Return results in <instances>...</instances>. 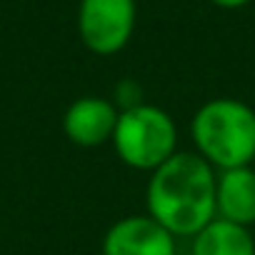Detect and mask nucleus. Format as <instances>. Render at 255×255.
I'll return each mask as SVG.
<instances>
[{
    "label": "nucleus",
    "mask_w": 255,
    "mask_h": 255,
    "mask_svg": "<svg viewBox=\"0 0 255 255\" xmlns=\"http://www.w3.org/2000/svg\"><path fill=\"white\" fill-rule=\"evenodd\" d=\"M193 255H255V235L250 228L213 218L205 228L193 235Z\"/></svg>",
    "instance_id": "obj_8"
},
{
    "label": "nucleus",
    "mask_w": 255,
    "mask_h": 255,
    "mask_svg": "<svg viewBox=\"0 0 255 255\" xmlns=\"http://www.w3.org/2000/svg\"><path fill=\"white\" fill-rule=\"evenodd\" d=\"M218 170L198 153L178 150L155 168L145 185V208L175 238H193L215 213Z\"/></svg>",
    "instance_id": "obj_1"
},
{
    "label": "nucleus",
    "mask_w": 255,
    "mask_h": 255,
    "mask_svg": "<svg viewBox=\"0 0 255 255\" xmlns=\"http://www.w3.org/2000/svg\"><path fill=\"white\" fill-rule=\"evenodd\" d=\"M78 35L83 45L100 55H115L130 43L138 23L135 0H80Z\"/></svg>",
    "instance_id": "obj_4"
},
{
    "label": "nucleus",
    "mask_w": 255,
    "mask_h": 255,
    "mask_svg": "<svg viewBox=\"0 0 255 255\" xmlns=\"http://www.w3.org/2000/svg\"><path fill=\"white\" fill-rule=\"evenodd\" d=\"M210 3L220 10H238V8H245L250 0H210Z\"/></svg>",
    "instance_id": "obj_9"
},
{
    "label": "nucleus",
    "mask_w": 255,
    "mask_h": 255,
    "mask_svg": "<svg viewBox=\"0 0 255 255\" xmlns=\"http://www.w3.org/2000/svg\"><path fill=\"white\" fill-rule=\"evenodd\" d=\"M120 108L100 95H83L73 100L63 115V133L73 145L98 148L115 133Z\"/></svg>",
    "instance_id": "obj_6"
},
{
    "label": "nucleus",
    "mask_w": 255,
    "mask_h": 255,
    "mask_svg": "<svg viewBox=\"0 0 255 255\" xmlns=\"http://www.w3.org/2000/svg\"><path fill=\"white\" fill-rule=\"evenodd\" d=\"M253 168H255V160H253Z\"/></svg>",
    "instance_id": "obj_10"
},
{
    "label": "nucleus",
    "mask_w": 255,
    "mask_h": 255,
    "mask_svg": "<svg viewBox=\"0 0 255 255\" xmlns=\"http://www.w3.org/2000/svg\"><path fill=\"white\" fill-rule=\"evenodd\" d=\"M110 143L128 168L153 173L178 153V125L168 110L140 103L120 110Z\"/></svg>",
    "instance_id": "obj_3"
},
{
    "label": "nucleus",
    "mask_w": 255,
    "mask_h": 255,
    "mask_svg": "<svg viewBox=\"0 0 255 255\" xmlns=\"http://www.w3.org/2000/svg\"><path fill=\"white\" fill-rule=\"evenodd\" d=\"M103 255H178L175 235L155 218L125 215L103 235Z\"/></svg>",
    "instance_id": "obj_5"
},
{
    "label": "nucleus",
    "mask_w": 255,
    "mask_h": 255,
    "mask_svg": "<svg viewBox=\"0 0 255 255\" xmlns=\"http://www.w3.org/2000/svg\"><path fill=\"white\" fill-rule=\"evenodd\" d=\"M215 213L238 225H255V168L240 165L218 170Z\"/></svg>",
    "instance_id": "obj_7"
},
{
    "label": "nucleus",
    "mask_w": 255,
    "mask_h": 255,
    "mask_svg": "<svg viewBox=\"0 0 255 255\" xmlns=\"http://www.w3.org/2000/svg\"><path fill=\"white\" fill-rule=\"evenodd\" d=\"M195 153L215 170L253 165L255 160V110L238 98H213L190 120Z\"/></svg>",
    "instance_id": "obj_2"
}]
</instances>
